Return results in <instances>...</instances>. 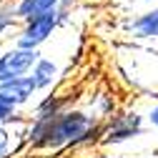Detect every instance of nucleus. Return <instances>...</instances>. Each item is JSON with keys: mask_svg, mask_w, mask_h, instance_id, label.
Wrapping results in <instances>:
<instances>
[{"mask_svg": "<svg viewBox=\"0 0 158 158\" xmlns=\"http://www.w3.org/2000/svg\"><path fill=\"white\" fill-rule=\"evenodd\" d=\"M103 138V123L83 110L70 108L53 121H25V146L35 151L93 148Z\"/></svg>", "mask_w": 158, "mask_h": 158, "instance_id": "obj_1", "label": "nucleus"}, {"mask_svg": "<svg viewBox=\"0 0 158 158\" xmlns=\"http://www.w3.org/2000/svg\"><path fill=\"white\" fill-rule=\"evenodd\" d=\"M68 20H70V13H63V10H53V13L33 18V20H25V23H20V28L10 38L13 40L10 45L23 48V50H40V45L48 43L53 38V33L60 25H65Z\"/></svg>", "mask_w": 158, "mask_h": 158, "instance_id": "obj_2", "label": "nucleus"}, {"mask_svg": "<svg viewBox=\"0 0 158 158\" xmlns=\"http://www.w3.org/2000/svg\"><path fill=\"white\" fill-rule=\"evenodd\" d=\"M146 131V115L138 113L133 108L128 110H118L113 118L103 123V138L101 143L103 146H121L126 141H133V138L143 135Z\"/></svg>", "mask_w": 158, "mask_h": 158, "instance_id": "obj_3", "label": "nucleus"}, {"mask_svg": "<svg viewBox=\"0 0 158 158\" xmlns=\"http://www.w3.org/2000/svg\"><path fill=\"white\" fill-rule=\"evenodd\" d=\"M40 58H43L40 50H23V48L8 45L0 55V85L8 81H15V78L30 75Z\"/></svg>", "mask_w": 158, "mask_h": 158, "instance_id": "obj_4", "label": "nucleus"}, {"mask_svg": "<svg viewBox=\"0 0 158 158\" xmlns=\"http://www.w3.org/2000/svg\"><path fill=\"white\" fill-rule=\"evenodd\" d=\"M123 33L135 40H158V5L123 20Z\"/></svg>", "mask_w": 158, "mask_h": 158, "instance_id": "obj_5", "label": "nucleus"}, {"mask_svg": "<svg viewBox=\"0 0 158 158\" xmlns=\"http://www.w3.org/2000/svg\"><path fill=\"white\" fill-rule=\"evenodd\" d=\"M73 108V101L70 95H63V93H45L40 101L33 106V113H30V121H53L60 113L70 110Z\"/></svg>", "mask_w": 158, "mask_h": 158, "instance_id": "obj_6", "label": "nucleus"}, {"mask_svg": "<svg viewBox=\"0 0 158 158\" xmlns=\"http://www.w3.org/2000/svg\"><path fill=\"white\" fill-rule=\"evenodd\" d=\"M60 65H58L53 58H40V60L35 63V68H33V73H30V81H33V85H35V90L38 93H50L53 88H55V83L60 81Z\"/></svg>", "mask_w": 158, "mask_h": 158, "instance_id": "obj_7", "label": "nucleus"}, {"mask_svg": "<svg viewBox=\"0 0 158 158\" xmlns=\"http://www.w3.org/2000/svg\"><path fill=\"white\" fill-rule=\"evenodd\" d=\"M0 93H5L10 101L18 106V108H23L33 101V95H38L33 81H30V75H23V78H15V81H8L0 85Z\"/></svg>", "mask_w": 158, "mask_h": 158, "instance_id": "obj_8", "label": "nucleus"}, {"mask_svg": "<svg viewBox=\"0 0 158 158\" xmlns=\"http://www.w3.org/2000/svg\"><path fill=\"white\" fill-rule=\"evenodd\" d=\"M60 3L63 0H15V15L20 23H25V20H33L38 15L58 10Z\"/></svg>", "mask_w": 158, "mask_h": 158, "instance_id": "obj_9", "label": "nucleus"}, {"mask_svg": "<svg viewBox=\"0 0 158 158\" xmlns=\"http://www.w3.org/2000/svg\"><path fill=\"white\" fill-rule=\"evenodd\" d=\"M18 146H25V121L0 126V158H13Z\"/></svg>", "mask_w": 158, "mask_h": 158, "instance_id": "obj_10", "label": "nucleus"}, {"mask_svg": "<svg viewBox=\"0 0 158 158\" xmlns=\"http://www.w3.org/2000/svg\"><path fill=\"white\" fill-rule=\"evenodd\" d=\"M98 123H106L108 118H113L118 113V106H115V98L108 93V90H101V93H95L93 95V101H90V110H88Z\"/></svg>", "mask_w": 158, "mask_h": 158, "instance_id": "obj_11", "label": "nucleus"}, {"mask_svg": "<svg viewBox=\"0 0 158 158\" xmlns=\"http://www.w3.org/2000/svg\"><path fill=\"white\" fill-rule=\"evenodd\" d=\"M18 28H20V20L15 15V3L13 0H0V43H3V38H8V33L15 35Z\"/></svg>", "mask_w": 158, "mask_h": 158, "instance_id": "obj_12", "label": "nucleus"}, {"mask_svg": "<svg viewBox=\"0 0 158 158\" xmlns=\"http://www.w3.org/2000/svg\"><path fill=\"white\" fill-rule=\"evenodd\" d=\"M20 108H18L5 93H0V126H13V123H20Z\"/></svg>", "mask_w": 158, "mask_h": 158, "instance_id": "obj_13", "label": "nucleus"}, {"mask_svg": "<svg viewBox=\"0 0 158 158\" xmlns=\"http://www.w3.org/2000/svg\"><path fill=\"white\" fill-rule=\"evenodd\" d=\"M146 123H148L151 128H156V131H158V103L148 108V113H146Z\"/></svg>", "mask_w": 158, "mask_h": 158, "instance_id": "obj_14", "label": "nucleus"}, {"mask_svg": "<svg viewBox=\"0 0 158 158\" xmlns=\"http://www.w3.org/2000/svg\"><path fill=\"white\" fill-rule=\"evenodd\" d=\"M141 3H146V5H151V8H153V5H158V0H141Z\"/></svg>", "mask_w": 158, "mask_h": 158, "instance_id": "obj_15", "label": "nucleus"}, {"mask_svg": "<svg viewBox=\"0 0 158 158\" xmlns=\"http://www.w3.org/2000/svg\"><path fill=\"white\" fill-rule=\"evenodd\" d=\"M3 50H5V48H3V43H0V55H3Z\"/></svg>", "mask_w": 158, "mask_h": 158, "instance_id": "obj_16", "label": "nucleus"}]
</instances>
